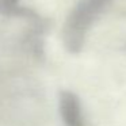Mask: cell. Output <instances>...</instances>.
I'll return each instance as SVG.
<instances>
[{"mask_svg":"<svg viewBox=\"0 0 126 126\" xmlns=\"http://www.w3.org/2000/svg\"><path fill=\"white\" fill-rule=\"evenodd\" d=\"M60 115L65 126H84L83 107L76 94L71 91L60 94Z\"/></svg>","mask_w":126,"mask_h":126,"instance_id":"7a4b0ae2","label":"cell"},{"mask_svg":"<svg viewBox=\"0 0 126 126\" xmlns=\"http://www.w3.org/2000/svg\"><path fill=\"white\" fill-rule=\"evenodd\" d=\"M112 0H81L71 12L64 30V41L69 52H79L84 37Z\"/></svg>","mask_w":126,"mask_h":126,"instance_id":"6da1fadb","label":"cell"}]
</instances>
